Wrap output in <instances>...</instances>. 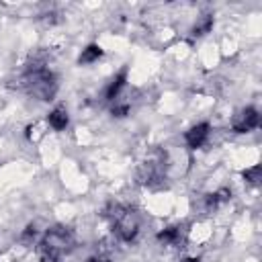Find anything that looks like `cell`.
<instances>
[{"instance_id": "obj_1", "label": "cell", "mask_w": 262, "mask_h": 262, "mask_svg": "<svg viewBox=\"0 0 262 262\" xmlns=\"http://www.w3.org/2000/svg\"><path fill=\"white\" fill-rule=\"evenodd\" d=\"M72 246L74 235L68 227H51L39 244V258L41 262H57Z\"/></svg>"}, {"instance_id": "obj_15", "label": "cell", "mask_w": 262, "mask_h": 262, "mask_svg": "<svg viewBox=\"0 0 262 262\" xmlns=\"http://www.w3.org/2000/svg\"><path fill=\"white\" fill-rule=\"evenodd\" d=\"M182 262H199V258H186V260H182Z\"/></svg>"}, {"instance_id": "obj_8", "label": "cell", "mask_w": 262, "mask_h": 262, "mask_svg": "<svg viewBox=\"0 0 262 262\" xmlns=\"http://www.w3.org/2000/svg\"><path fill=\"white\" fill-rule=\"evenodd\" d=\"M100 55H102L100 45H88V47L82 51V55L78 57V61H80V63H92V61H96Z\"/></svg>"}, {"instance_id": "obj_12", "label": "cell", "mask_w": 262, "mask_h": 262, "mask_svg": "<svg viewBox=\"0 0 262 262\" xmlns=\"http://www.w3.org/2000/svg\"><path fill=\"white\" fill-rule=\"evenodd\" d=\"M260 166H254V168H248V170H244V178L248 180V182H252V184H256L258 180H260Z\"/></svg>"}, {"instance_id": "obj_13", "label": "cell", "mask_w": 262, "mask_h": 262, "mask_svg": "<svg viewBox=\"0 0 262 262\" xmlns=\"http://www.w3.org/2000/svg\"><path fill=\"white\" fill-rule=\"evenodd\" d=\"M127 111H129L127 104H123V106H115V108H113V115H115V117H125Z\"/></svg>"}, {"instance_id": "obj_4", "label": "cell", "mask_w": 262, "mask_h": 262, "mask_svg": "<svg viewBox=\"0 0 262 262\" xmlns=\"http://www.w3.org/2000/svg\"><path fill=\"white\" fill-rule=\"evenodd\" d=\"M256 125H258V111L252 108V106L239 111V113L235 115L233 123H231V127H233L235 133H248V131H252Z\"/></svg>"}, {"instance_id": "obj_9", "label": "cell", "mask_w": 262, "mask_h": 262, "mask_svg": "<svg viewBox=\"0 0 262 262\" xmlns=\"http://www.w3.org/2000/svg\"><path fill=\"white\" fill-rule=\"evenodd\" d=\"M229 196H231V192L227 188H221V190H217V192H213V194L207 196V207H217L219 203L227 201Z\"/></svg>"}, {"instance_id": "obj_6", "label": "cell", "mask_w": 262, "mask_h": 262, "mask_svg": "<svg viewBox=\"0 0 262 262\" xmlns=\"http://www.w3.org/2000/svg\"><path fill=\"white\" fill-rule=\"evenodd\" d=\"M47 121H49V125H51L55 131H61V129H66V127H68L70 117H68V111H66L63 106H57V108H53V111L49 113Z\"/></svg>"}, {"instance_id": "obj_7", "label": "cell", "mask_w": 262, "mask_h": 262, "mask_svg": "<svg viewBox=\"0 0 262 262\" xmlns=\"http://www.w3.org/2000/svg\"><path fill=\"white\" fill-rule=\"evenodd\" d=\"M125 80H127V74H125V72L117 74V76L111 80V84L106 86V90H104V98H106V100H113V98L121 92V88L125 86Z\"/></svg>"}, {"instance_id": "obj_11", "label": "cell", "mask_w": 262, "mask_h": 262, "mask_svg": "<svg viewBox=\"0 0 262 262\" xmlns=\"http://www.w3.org/2000/svg\"><path fill=\"white\" fill-rule=\"evenodd\" d=\"M211 27H213V18H211V16H207L201 25H196V27L192 29V35H194V37H201V35L209 33V31H211Z\"/></svg>"}, {"instance_id": "obj_14", "label": "cell", "mask_w": 262, "mask_h": 262, "mask_svg": "<svg viewBox=\"0 0 262 262\" xmlns=\"http://www.w3.org/2000/svg\"><path fill=\"white\" fill-rule=\"evenodd\" d=\"M88 262H111L108 258H100V256H96V258H90Z\"/></svg>"}, {"instance_id": "obj_10", "label": "cell", "mask_w": 262, "mask_h": 262, "mask_svg": "<svg viewBox=\"0 0 262 262\" xmlns=\"http://www.w3.org/2000/svg\"><path fill=\"white\" fill-rule=\"evenodd\" d=\"M178 237H180V231L176 227H168V229H164V231L158 233V239L164 242V244H176Z\"/></svg>"}, {"instance_id": "obj_5", "label": "cell", "mask_w": 262, "mask_h": 262, "mask_svg": "<svg viewBox=\"0 0 262 262\" xmlns=\"http://www.w3.org/2000/svg\"><path fill=\"white\" fill-rule=\"evenodd\" d=\"M209 129H211L209 123H199V125H194L192 129H188L186 135H184L188 147H192V149L201 147V145L207 141V137H209Z\"/></svg>"}, {"instance_id": "obj_2", "label": "cell", "mask_w": 262, "mask_h": 262, "mask_svg": "<svg viewBox=\"0 0 262 262\" xmlns=\"http://www.w3.org/2000/svg\"><path fill=\"white\" fill-rule=\"evenodd\" d=\"M27 88L33 96H37L39 100H51L55 90H57V82H55V76L43 68V66H31L27 76Z\"/></svg>"}, {"instance_id": "obj_3", "label": "cell", "mask_w": 262, "mask_h": 262, "mask_svg": "<svg viewBox=\"0 0 262 262\" xmlns=\"http://www.w3.org/2000/svg\"><path fill=\"white\" fill-rule=\"evenodd\" d=\"M117 213H111L113 217V231L123 239V242H131L137 237L139 233V221L135 217L133 211L129 209H121V207H115Z\"/></svg>"}]
</instances>
